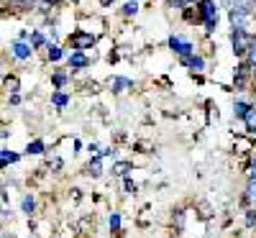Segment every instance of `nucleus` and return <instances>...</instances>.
<instances>
[{
	"label": "nucleus",
	"mask_w": 256,
	"mask_h": 238,
	"mask_svg": "<svg viewBox=\"0 0 256 238\" xmlns=\"http://www.w3.org/2000/svg\"><path fill=\"white\" fill-rule=\"evenodd\" d=\"M251 34L244 28V26H233V52H236L238 56H244L251 46Z\"/></svg>",
	"instance_id": "nucleus-1"
},
{
	"label": "nucleus",
	"mask_w": 256,
	"mask_h": 238,
	"mask_svg": "<svg viewBox=\"0 0 256 238\" xmlns=\"http://www.w3.org/2000/svg\"><path fill=\"white\" fill-rule=\"evenodd\" d=\"M200 13H202V18H205L208 31H212V28L218 26V8H216V3H212V0H200Z\"/></svg>",
	"instance_id": "nucleus-2"
},
{
	"label": "nucleus",
	"mask_w": 256,
	"mask_h": 238,
	"mask_svg": "<svg viewBox=\"0 0 256 238\" xmlns=\"http://www.w3.org/2000/svg\"><path fill=\"white\" fill-rule=\"evenodd\" d=\"M169 46H172L180 56H187V54H192V49H195V46H192L187 38H182V36H172V38H169Z\"/></svg>",
	"instance_id": "nucleus-3"
},
{
	"label": "nucleus",
	"mask_w": 256,
	"mask_h": 238,
	"mask_svg": "<svg viewBox=\"0 0 256 238\" xmlns=\"http://www.w3.org/2000/svg\"><path fill=\"white\" fill-rule=\"evenodd\" d=\"M92 44H95V36H92V34H74V36H72V46H74L77 52L90 49Z\"/></svg>",
	"instance_id": "nucleus-4"
},
{
	"label": "nucleus",
	"mask_w": 256,
	"mask_h": 238,
	"mask_svg": "<svg viewBox=\"0 0 256 238\" xmlns=\"http://www.w3.org/2000/svg\"><path fill=\"white\" fill-rule=\"evenodd\" d=\"M10 49H13V56H16V59H20V62H24V59H28V56H31V52H34V49H31V44H26L24 38H20V41H16V44H13Z\"/></svg>",
	"instance_id": "nucleus-5"
},
{
	"label": "nucleus",
	"mask_w": 256,
	"mask_h": 238,
	"mask_svg": "<svg viewBox=\"0 0 256 238\" xmlns=\"http://www.w3.org/2000/svg\"><path fill=\"white\" fill-rule=\"evenodd\" d=\"M182 64H187V67H190V70H195V72H202V70H205V62H202L200 56H192V54L182 56Z\"/></svg>",
	"instance_id": "nucleus-6"
},
{
	"label": "nucleus",
	"mask_w": 256,
	"mask_h": 238,
	"mask_svg": "<svg viewBox=\"0 0 256 238\" xmlns=\"http://www.w3.org/2000/svg\"><path fill=\"white\" fill-rule=\"evenodd\" d=\"M244 123H246V131H248V134H256V108H254V105L246 110Z\"/></svg>",
	"instance_id": "nucleus-7"
},
{
	"label": "nucleus",
	"mask_w": 256,
	"mask_h": 238,
	"mask_svg": "<svg viewBox=\"0 0 256 238\" xmlns=\"http://www.w3.org/2000/svg\"><path fill=\"white\" fill-rule=\"evenodd\" d=\"M246 80H248V64H241L238 72H236V88H238V90L246 84Z\"/></svg>",
	"instance_id": "nucleus-8"
},
{
	"label": "nucleus",
	"mask_w": 256,
	"mask_h": 238,
	"mask_svg": "<svg viewBox=\"0 0 256 238\" xmlns=\"http://www.w3.org/2000/svg\"><path fill=\"white\" fill-rule=\"evenodd\" d=\"M70 64H72V67H88V64H90V59L84 56L82 52H74V54L70 56Z\"/></svg>",
	"instance_id": "nucleus-9"
},
{
	"label": "nucleus",
	"mask_w": 256,
	"mask_h": 238,
	"mask_svg": "<svg viewBox=\"0 0 256 238\" xmlns=\"http://www.w3.org/2000/svg\"><path fill=\"white\" fill-rule=\"evenodd\" d=\"M13 162H18V154H13V151H0V169L13 164Z\"/></svg>",
	"instance_id": "nucleus-10"
},
{
	"label": "nucleus",
	"mask_w": 256,
	"mask_h": 238,
	"mask_svg": "<svg viewBox=\"0 0 256 238\" xmlns=\"http://www.w3.org/2000/svg\"><path fill=\"white\" fill-rule=\"evenodd\" d=\"M88 174H92V177H98V174H102V162H100V154L90 162V166H88Z\"/></svg>",
	"instance_id": "nucleus-11"
},
{
	"label": "nucleus",
	"mask_w": 256,
	"mask_h": 238,
	"mask_svg": "<svg viewBox=\"0 0 256 238\" xmlns=\"http://www.w3.org/2000/svg\"><path fill=\"white\" fill-rule=\"evenodd\" d=\"M246 202L256 205V177H251V182H248V190H246Z\"/></svg>",
	"instance_id": "nucleus-12"
},
{
	"label": "nucleus",
	"mask_w": 256,
	"mask_h": 238,
	"mask_svg": "<svg viewBox=\"0 0 256 238\" xmlns=\"http://www.w3.org/2000/svg\"><path fill=\"white\" fill-rule=\"evenodd\" d=\"M248 108H251L248 102H244V100H238L236 105H233V116H236V118H244V116H246V110H248Z\"/></svg>",
	"instance_id": "nucleus-13"
},
{
	"label": "nucleus",
	"mask_w": 256,
	"mask_h": 238,
	"mask_svg": "<svg viewBox=\"0 0 256 238\" xmlns=\"http://www.w3.org/2000/svg\"><path fill=\"white\" fill-rule=\"evenodd\" d=\"M113 88H116V92H120V88H131V80H123V77H116L113 82Z\"/></svg>",
	"instance_id": "nucleus-14"
},
{
	"label": "nucleus",
	"mask_w": 256,
	"mask_h": 238,
	"mask_svg": "<svg viewBox=\"0 0 256 238\" xmlns=\"http://www.w3.org/2000/svg\"><path fill=\"white\" fill-rule=\"evenodd\" d=\"M246 54H248V62L246 64H248V67H256V41H251V46H248Z\"/></svg>",
	"instance_id": "nucleus-15"
},
{
	"label": "nucleus",
	"mask_w": 256,
	"mask_h": 238,
	"mask_svg": "<svg viewBox=\"0 0 256 238\" xmlns=\"http://www.w3.org/2000/svg\"><path fill=\"white\" fill-rule=\"evenodd\" d=\"M34 208H36L34 198H31V194H26V198H24V212H26V215H31V212H34Z\"/></svg>",
	"instance_id": "nucleus-16"
},
{
	"label": "nucleus",
	"mask_w": 256,
	"mask_h": 238,
	"mask_svg": "<svg viewBox=\"0 0 256 238\" xmlns=\"http://www.w3.org/2000/svg\"><path fill=\"white\" fill-rule=\"evenodd\" d=\"M28 154H44V141H34V144H28Z\"/></svg>",
	"instance_id": "nucleus-17"
},
{
	"label": "nucleus",
	"mask_w": 256,
	"mask_h": 238,
	"mask_svg": "<svg viewBox=\"0 0 256 238\" xmlns=\"http://www.w3.org/2000/svg\"><path fill=\"white\" fill-rule=\"evenodd\" d=\"M136 10H138V3H136V0H131V3L123 6V16H134Z\"/></svg>",
	"instance_id": "nucleus-18"
},
{
	"label": "nucleus",
	"mask_w": 256,
	"mask_h": 238,
	"mask_svg": "<svg viewBox=\"0 0 256 238\" xmlns=\"http://www.w3.org/2000/svg\"><path fill=\"white\" fill-rule=\"evenodd\" d=\"M49 59H52V62H59V59H62V49H59L56 44L49 46Z\"/></svg>",
	"instance_id": "nucleus-19"
},
{
	"label": "nucleus",
	"mask_w": 256,
	"mask_h": 238,
	"mask_svg": "<svg viewBox=\"0 0 256 238\" xmlns=\"http://www.w3.org/2000/svg\"><path fill=\"white\" fill-rule=\"evenodd\" d=\"M128 169H131V164L120 162V164H116V166H113V174H128Z\"/></svg>",
	"instance_id": "nucleus-20"
},
{
	"label": "nucleus",
	"mask_w": 256,
	"mask_h": 238,
	"mask_svg": "<svg viewBox=\"0 0 256 238\" xmlns=\"http://www.w3.org/2000/svg\"><path fill=\"white\" fill-rule=\"evenodd\" d=\"M6 88L16 95V92H18V77H8V80H6Z\"/></svg>",
	"instance_id": "nucleus-21"
},
{
	"label": "nucleus",
	"mask_w": 256,
	"mask_h": 238,
	"mask_svg": "<svg viewBox=\"0 0 256 238\" xmlns=\"http://www.w3.org/2000/svg\"><path fill=\"white\" fill-rule=\"evenodd\" d=\"M54 105H56V108H64V105H67V95L56 92V95H54Z\"/></svg>",
	"instance_id": "nucleus-22"
},
{
	"label": "nucleus",
	"mask_w": 256,
	"mask_h": 238,
	"mask_svg": "<svg viewBox=\"0 0 256 238\" xmlns=\"http://www.w3.org/2000/svg\"><path fill=\"white\" fill-rule=\"evenodd\" d=\"M110 228H113V230H118V228H120V215H118V212H113V215H110Z\"/></svg>",
	"instance_id": "nucleus-23"
},
{
	"label": "nucleus",
	"mask_w": 256,
	"mask_h": 238,
	"mask_svg": "<svg viewBox=\"0 0 256 238\" xmlns=\"http://www.w3.org/2000/svg\"><path fill=\"white\" fill-rule=\"evenodd\" d=\"M41 44H44V36H41V34H34V36H31V46H41Z\"/></svg>",
	"instance_id": "nucleus-24"
},
{
	"label": "nucleus",
	"mask_w": 256,
	"mask_h": 238,
	"mask_svg": "<svg viewBox=\"0 0 256 238\" xmlns=\"http://www.w3.org/2000/svg\"><path fill=\"white\" fill-rule=\"evenodd\" d=\"M64 82H67V74H62V72H59V74L54 77V84H56V88H62Z\"/></svg>",
	"instance_id": "nucleus-25"
},
{
	"label": "nucleus",
	"mask_w": 256,
	"mask_h": 238,
	"mask_svg": "<svg viewBox=\"0 0 256 238\" xmlns=\"http://www.w3.org/2000/svg\"><path fill=\"white\" fill-rule=\"evenodd\" d=\"M246 223H248V226H256V210H251V212L246 215Z\"/></svg>",
	"instance_id": "nucleus-26"
},
{
	"label": "nucleus",
	"mask_w": 256,
	"mask_h": 238,
	"mask_svg": "<svg viewBox=\"0 0 256 238\" xmlns=\"http://www.w3.org/2000/svg\"><path fill=\"white\" fill-rule=\"evenodd\" d=\"M126 190H128V192H136V184H134L131 180H126Z\"/></svg>",
	"instance_id": "nucleus-27"
},
{
	"label": "nucleus",
	"mask_w": 256,
	"mask_h": 238,
	"mask_svg": "<svg viewBox=\"0 0 256 238\" xmlns=\"http://www.w3.org/2000/svg\"><path fill=\"white\" fill-rule=\"evenodd\" d=\"M248 174H251V177H256V162L251 164V169H248Z\"/></svg>",
	"instance_id": "nucleus-28"
},
{
	"label": "nucleus",
	"mask_w": 256,
	"mask_h": 238,
	"mask_svg": "<svg viewBox=\"0 0 256 238\" xmlns=\"http://www.w3.org/2000/svg\"><path fill=\"white\" fill-rule=\"evenodd\" d=\"M24 3H34V0H24Z\"/></svg>",
	"instance_id": "nucleus-29"
},
{
	"label": "nucleus",
	"mask_w": 256,
	"mask_h": 238,
	"mask_svg": "<svg viewBox=\"0 0 256 238\" xmlns=\"http://www.w3.org/2000/svg\"><path fill=\"white\" fill-rule=\"evenodd\" d=\"M187 3H192V0H187Z\"/></svg>",
	"instance_id": "nucleus-30"
}]
</instances>
